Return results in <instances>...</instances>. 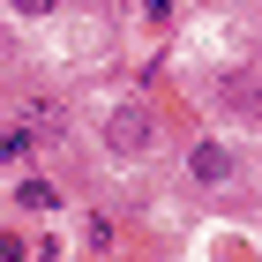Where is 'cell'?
<instances>
[{
  "mask_svg": "<svg viewBox=\"0 0 262 262\" xmlns=\"http://www.w3.org/2000/svg\"><path fill=\"white\" fill-rule=\"evenodd\" d=\"M30 255H38V247L23 240V232H0V262H30Z\"/></svg>",
  "mask_w": 262,
  "mask_h": 262,
  "instance_id": "277c9868",
  "label": "cell"
},
{
  "mask_svg": "<svg viewBox=\"0 0 262 262\" xmlns=\"http://www.w3.org/2000/svg\"><path fill=\"white\" fill-rule=\"evenodd\" d=\"M8 8H15V15H53L60 0H8Z\"/></svg>",
  "mask_w": 262,
  "mask_h": 262,
  "instance_id": "8992f818",
  "label": "cell"
},
{
  "mask_svg": "<svg viewBox=\"0 0 262 262\" xmlns=\"http://www.w3.org/2000/svg\"><path fill=\"white\" fill-rule=\"evenodd\" d=\"M53 202H60V187L45 180V172H23L15 180V210H53Z\"/></svg>",
  "mask_w": 262,
  "mask_h": 262,
  "instance_id": "3957f363",
  "label": "cell"
},
{
  "mask_svg": "<svg viewBox=\"0 0 262 262\" xmlns=\"http://www.w3.org/2000/svg\"><path fill=\"white\" fill-rule=\"evenodd\" d=\"M30 135H38V127H8V135H0V158H23V150H30Z\"/></svg>",
  "mask_w": 262,
  "mask_h": 262,
  "instance_id": "5b68a950",
  "label": "cell"
},
{
  "mask_svg": "<svg viewBox=\"0 0 262 262\" xmlns=\"http://www.w3.org/2000/svg\"><path fill=\"white\" fill-rule=\"evenodd\" d=\"M105 142H113L120 158H142V150H150V113H142V105H120V113L105 120Z\"/></svg>",
  "mask_w": 262,
  "mask_h": 262,
  "instance_id": "7a4b0ae2",
  "label": "cell"
},
{
  "mask_svg": "<svg viewBox=\"0 0 262 262\" xmlns=\"http://www.w3.org/2000/svg\"><path fill=\"white\" fill-rule=\"evenodd\" d=\"M187 180H195V187H232V180H240V150L217 142V135H202L195 150H187Z\"/></svg>",
  "mask_w": 262,
  "mask_h": 262,
  "instance_id": "6da1fadb",
  "label": "cell"
}]
</instances>
